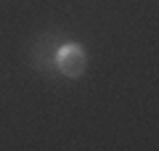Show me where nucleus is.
I'll list each match as a JSON object with an SVG mask.
<instances>
[{
  "instance_id": "nucleus-1",
  "label": "nucleus",
  "mask_w": 159,
  "mask_h": 151,
  "mask_svg": "<svg viewBox=\"0 0 159 151\" xmlns=\"http://www.w3.org/2000/svg\"><path fill=\"white\" fill-rule=\"evenodd\" d=\"M56 66L64 77H80L88 66V53L80 43H64L56 50Z\"/></svg>"
}]
</instances>
